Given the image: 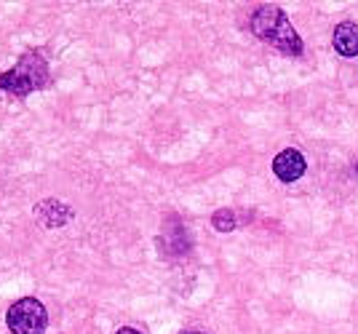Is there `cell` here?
Wrapping results in <instances>:
<instances>
[{"mask_svg":"<svg viewBox=\"0 0 358 334\" xmlns=\"http://www.w3.org/2000/svg\"><path fill=\"white\" fill-rule=\"evenodd\" d=\"M252 32L259 41L275 46L278 51L289 54V57H299L302 54V41H299L297 30L292 27V22L286 19L284 11L275 8V6H262V8L254 11Z\"/></svg>","mask_w":358,"mask_h":334,"instance_id":"6da1fadb","label":"cell"},{"mask_svg":"<svg viewBox=\"0 0 358 334\" xmlns=\"http://www.w3.org/2000/svg\"><path fill=\"white\" fill-rule=\"evenodd\" d=\"M45 80H48V64L38 51H30L16 61V67L0 75V89L14 96H24L30 92H38Z\"/></svg>","mask_w":358,"mask_h":334,"instance_id":"7a4b0ae2","label":"cell"},{"mask_svg":"<svg viewBox=\"0 0 358 334\" xmlns=\"http://www.w3.org/2000/svg\"><path fill=\"white\" fill-rule=\"evenodd\" d=\"M6 324H8L11 334H43L45 324H48V313L35 297H24L8 307Z\"/></svg>","mask_w":358,"mask_h":334,"instance_id":"3957f363","label":"cell"},{"mask_svg":"<svg viewBox=\"0 0 358 334\" xmlns=\"http://www.w3.org/2000/svg\"><path fill=\"white\" fill-rule=\"evenodd\" d=\"M305 158H302V152L294 150V147H289V150H281L275 155V161H273V171H275V177L281 180V182H294L299 180L302 174H305Z\"/></svg>","mask_w":358,"mask_h":334,"instance_id":"277c9868","label":"cell"},{"mask_svg":"<svg viewBox=\"0 0 358 334\" xmlns=\"http://www.w3.org/2000/svg\"><path fill=\"white\" fill-rule=\"evenodd\" d=\"M331 46L340 57H358V24L356 22H343L331 35Z\"/></svg>","mask_w":358,"mask_h":334,"instance_id":"5b68a950","label":"cell"},{"mask_svg":"<svg viewBox=\"0 0 358 334\" xmlns=\"http://www.w3.org/2000/svg\"><path fill=\"white\" fill-rule=\"evenodd\" d=\"M35 212H48V217H43L41 219V225H45V228H59V225H64L70 217H73V212L67 209V206H62L59 201H43Z\"/></svg>","mask_w":358,"mask_h":334,"instance_id":"8992f818","label":"cell"},{"mask_svg":"<svg viewBox=\"0 0 358 334\" xmlns=\"http://www.w3.org/2000/svg\"><path fill=\"white\" fill-rule=\"evenodd\" d=\"M211 222H214V228L220 230V233H230V230L236 228V214L230 212V209H220L211 217Z\"/></svg>","mask_w":358,"mask_h":334,"instance_id":"52a82bcc","label":"cell"},{"mask_svg":"<svg viewBox=\"0 0 358 334\" xmlns=\"http://www.w3.org/2000/svg\"><path fill=\"white\" fill-rule=\"evenodd\" d=\"M118 334H142V332H136V329H131V326H126V329H120Z\"/></svg>","mask_w":358,"mask_h":334,"instance_id":"ba28073f","label":"cell"},{"mask_svg":"<svg viewBox=\"0 0 358 334\" xmlns=\"http://www.w3.org/2000/svg\"><path fill=\"white\" fill-rule=\"evenodd\" d=\"M185 334H203V332H185Z\"/></svg>","mask_w":358,"mask_h":334,"instance_id":"9c48e42d","label":"cell"}]
</instances>
